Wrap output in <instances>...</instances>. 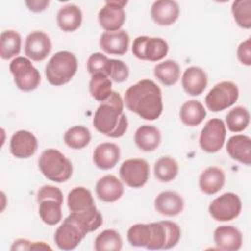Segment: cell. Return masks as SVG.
I'll list each match as a JSON object with an SVG mask.
<instances>
[{
    "label": "cell",
    "mask_w": 251,
    "mask_h": 251,
    "mask_svg": "<svg viewBox=\"0 0 251 251\" xmlns=\"http://www.w3.org/2000/svg\"><path fill=\"white\" fill-rule=\"evenodd\" d=\"M126 107L146 121L157 120L163 112L161 88L152 79H141L129 86L124 97Z\"/></svg>",
    "instance_id": "1"
},
{
    "label": "cell",
    "mask_w": 251,
    "mask_h": 251,
    "mask_svg": "<svg viewBox=\"0 0 251 251\" xmlns=\"http://www.w3.org/2000/svg\"><path fill=\"white\" fill-rule=\"evenodd\" d=\"M124 101L120 93L113 91L108 99L101 102L93 117V126L100 133L118 138L128 127V121L124 113Z\"/></svg>",
    "instance_id": "2"
},
{
    "label": "cell",
    "mask_w": 251,
    "mask_h": 251,
    "mask_svg": "<svg viewBox=\"0 0 251 251\" xmlns=\"http://www.w3.org/2000/svg\"><path fill=\"white\" fill-rule=\"evenodd\" d=\"M38 167L47 179L58 183L67 181L73 175L72 162L62 152L53 148L41 153Z\"/></svg>",
    "instance_id": "3"
},
{
    "label": "cell",
    "mask_w": 251,
    "mask_h": 251,
    "mask_svg": "<svg viewBox=\"0 0 251 251\" xmlns=\"http://www.w3.org/2000/svg\"><path fill=\"white\" fill-rule=\"evenodd\" d=\"M77 71V59L69 51H59L48 61L45 75L48 82L54 86L68 83Z\"/></svg>",
    "instance_id": "4"
},
{
    "label": "cell",
    "mask_w": 251,
    "mask_h": 251,
    "mask_svg": "<svg viewBox=\"0 0 251 251\" xmlns=\"http://www.w3.org/2000/svg\"><path fill=\"white\" fill-rule=\"evenodd\" d=\"M16 86L25 92H29L39 86L41 77L39 71L27 57H16L9 66Z\"/></svg>",
    "instance_id": "5"
},
{
    "label": "cell",
    "mask_w": 251,
    "mask_h": 251,
    "mask_svg": "<svg viewBox=\"0 0 251 251\" xmlns=\"http://www.w3.org/2000/svg\"><path fill=\"white\" fill-rule=\"evenodd\" d=\"M239 90L232 81H221L214 85L205 97V104L212 112H220L232 106L238 99Z\"/></svg>",
    "instance_id": "6"
},
{
    "label": "cell",
    "mask_w": 251,
    "mask_h": 251,
    "mask_svg": "<svg viewBox=\"0 0 251 251\" xmlns=\"http://www.w3.org/2000/svg\"><path fill=\"white\" fill-rule=\"evenodd\" d=\"M131 50L132 54L139 60L158 62L167 56L169 45L161 37L141 35L133 40Z\"/></svg>",
    "instance_id": "7"
},
{
    "label": "cell",
    "mask_w": 251,
    "mask_h": 251,
    "mask_svg": "<svg viewBox=\"0 0 251 251\" xmlns=\"http://www.w3.org/2000/svg\"><path fill=\"white\" fill-rule=\"evenodd\" d=\"M242 203L239 196L233 192H226L215 198L209 205V214L218 222H229L237 218L241 212Z\"/></svg>",
    "instance_id": "8"
},
{
    "label": "cell",
    "mask_w": 251,
    "mask_h": 251,
    "mask_svg": "<svg viewBox=\"0 0 251 251\" xmlns=\"http://www.w3.org/2000/svg\"><path fill=\"white\" fill-rule=\"evenodd\" d=\"M121 180L132 188H140L146 184L150 176V167L146 160L131 158L124 161L120 167Z\"/></svg>",
    "instance_id": "9"
},
{
    "label": "cell",
    "mask_w": 251,
    "mask_h": 251,
    "mask_svg": "<svg viewBox=\"0 0 251 251\" xmlns=\"http://www.w3.org/2000/svg\"><path fill=\"white\" fill-rule=\"evenodd\" d=\"M226 127L225 123L218 118L209 120L201 130L199 145L207 153H216L222 149L226 141Z\"/></svg>",
    "instance_id": "10"
},
{
    "label": "cell",
    "mask_w": 251,
    "mask_h": 251,
    "mask_svg": "<svg viewBox=\"0 0 251 251\" xmlns=\"http://www.w3.org/2000/svg\"><path fill=\"white\" fill-rule=\"evenodd\" d=\"M126 4L127 1H106L105 5L98 13L100 26L106 31H116L121 29L126 21V12L124 8Z\"/></svg>",
    "instance_id": "11"
},
{
    "label": "cell",
    "mask_w": 251,
    "mask_h": 251,
    "mask_svg": "<svg viewBox=\"0 0 251 251\" xmlns=\"http://www.w3.org/2000/svg\"><path fill=\"white\" fill-rule=\"evenodd\" d=\"M86 234L87 232L78 225L65 219L55 231L54 241L61 250H73L81 242Z\"/></svg>",
    "instance_id": "12"
},
{
    "label": "cell",
    "mask_w": 251,
    "mask_h": 251,
    "mask_svg": "<svg viewBox=\"0 0 251 251\" xmlns=\"http://www.w3.org/2000/svg\"><path fill=\"white\" fill-rule=\"evenodd\" d=\"M52 49L50 37L43 31H33L29 33L25 42V54L29 60L41 62L47 58Z\"/></svg>",
    "instance_id": "13"
},
{
    "label": "cell",
    "mask_w": 251,
    "mask_h": 251,
    "mask_svg": "<svg viewBox=\"0 0 251 251\" xmlns=\"http://www.w3.org/2000/svg\"><path fill=\"white\" fill-rule=\"evenodd\" d=\"M38 141L35 135L25 129L16 131L10 139V152L18 159H27L35 154Z\"/></svg>",
    "instance_id": "14"
},
{
    "label": "cell",
    "mask_w": 251,
    "mask_h": 251,
    "mask_svg": "<svg viewBox=\"0 0 251 251\" xmlns=\"http://www.w3.org/2000/svg\"><path fill=\"white\" fill-rule=\"evenodd\" d=\"M100 48L110 55H125L129 46V35L125 29L116 31H105L99 39Z\"/></svg>",
    "instance_id": "15"
},
{
    "label": "cell",
    "mask_w": 251,
    "mask_h": 251,
    "mask_svg": "<svg viewBox=\"0 0 251 251\" xmlns=\"http://www.w3.org/2000/svg\"><path fill=\"white\" fill-rule=\"evenodd\" d=\"M214 241L220 250L237 251L242 246L243 236L233 226H220L214 231Z\"/></svg>",
    "instance_id": "16"
},
{
    "label": "cell",
    "mask_w": 251,
    "mask_h": 251,
    "mask_svg": "<svg viewBox=\"0 0 251 251\" xmlns=\"http://www.w3.org/2000/svg\"><path fill=\"white\" fill-rule=\"evenodd\" d=\"M180 9L176 1L159 0L155 1L150 10L152 20L159 25H171L179 17Z\"/></svg>",
    "instance_id": "17"
},
{
    "label": "cell",
    "mask_w": 251,
    "mask_h": 251,
    "mask_svg": "<svg viewBox=\"0 0 251 251\" xmlns=\"http://www.w3.org/2000/svg\"><path fill=\"white\" fill-rule=\"evenodd\" d=\"M123 181L113 175H106L99 178L95 185L97 197L106 203L118 201L124 194Z\"/></svg>",
    "instance_id": "18"
},
{
    "label": "cell",
    "mask_w": 251,
    "mask_h": 251,
    "mask_svg": "<svg viewBox=\"0 0 251 251\" xmlns=\"http://www.w3.org/2000/svg\"><path fill=\"white\" fill-rule=\"evenodd\" d=\"M208 84L206 72L197 66L187 68L181 76V85L184 91L191 96H198L203 93Z\"/></svg>",
    "instance_id": "19"
},
{
    "label": "cell",
    "mask_w": 251,
    "mask_h": 251,
    "mask_svg": "<svg viewBox=\"0 0 251 251\" xmlns=\"http://www.w3.org/2000/svg\"><path fill=\"white\" fill-rule=\"evenodd\" d=\"M156 211L166 217H175L180 214L184 208L182 197L176 191H163L154 200Z\"/></svg>",
    "instance_id": "20"
},
{
    "label": "cell",
    "mask_w": 251,
    "mask_h": 251,
    "mask_svg": "<svg viewBox=\"0 0 251 251\" xmlns=\"http://www.w3.org/2000/svg\"><path fill=\"white\" fill-rule=\"evenodd\" d=\"M121 157L120 147L112 142H103L96 146L93 151L94 165L101 170L114 168Z\"/></svg>",
    "instance_id": "21"
},
{
    "label": "cell",
    "mask_w": 251,
    "mask_h": 251,
    "mask_svg": "<svg viewBox=\"0 0 251 251\" xmlns=\"http://www.w3.org/2000/svg\"><path fill=\"white\" fill-rule=\"evenodd\" d=\"M226 152L231 159L246 166L251 164V139L245 134H235L226 142Z\"/></svg>",
    "instance_id": "22"
},
{
    "label": "cell",
    "mask_w": 251,
    "mask_h": 251,
    "mask_svg": "<svg viewBox=\"0 0 251 251\" xmlns=\"http://www.w3.org/2000/svg\"><path fill=\"white\" fill-rule=\"evenodd\" d=\"M67 204L71 213H82L96 209L91 191L83 186L74 187L68 193Z\"/></svg>",
    "instance_id": "23"
},
{
    "label": "cell",
    "mask_w": 251,
    "mask_h": 251,
    "mask_svg": "<svg viewBox=\"0 0 251 251\" xmlns=\"http://www.w3.org/2000/svg\"><path fill=\"white\" fill-rule=\"evenodd\" d=\"M226 175L219 167H208L206 168L199 176V188L207 194L213 195L219 192L225 185Z\"/></svg>",
    "instance_id": "24"
},
{
    "label": "cell",
    "mask_w": 251,
    "mask_h": 251,
    "mask_svg": "<svg viewBox=\"0 0 251 251\" xmlns=\"http://www.w3.org/2000/svg\"><path fill=\"white\" fill-rule=\"evenodd\" d=\"M59 28L65 32H73L78 29L82 23V12L75 4H68L61 7L56 17Z\"/></svg>",
    "instance_id": "25"
},
{
    "label": "cell",
    "mask_w": 251,
    "mask_h": 251,
    "mask_svg": "<svg viewBox=\"0 0 251 251\" xmlns=\"http://www.w3.org/2000/svg\"><path fill=\"white\" fill-rule=\"evenodd\" d=\"M160 130L150 125H143L139 126L134 133V142L136 146L144 152H151L157 149L161 143Z\"/></svg>",
    "instance_id": "26"
},
{
    "label": "cell",
    "mask_w": 251,
    "mask_h": 251,
    "mask_svg": "<svg viewBox=\"0 0 251 251\" xmlns=\"http://www.w3.org/2000/svg\"><path fill=\"white\" fill-rule=\"evenodd\" d=\"M207 115L204 105L198 100H188L184 102L179 110V118L183 125L196 126L200 125Z\"/></svg>",
    "instance_id": "27"
},
{
    "label": "cell",
    "mask_w": 251,
    "mask_h": 251,
    "mask_svg": "<svg viewBox=\"0 0 251 251\" xmlns=\"http://www.w3.org/2000/svg\"><path fill=\"white\" fill-rule=\"evenodd\" d=\"M155 77L165 86L176 84L180 76V68L175 60H166L154 67Z\"/></svg>",
    "instance_id": "28"
},
{
    "label": "cell",
    "mask_w": 251,
    "mask_h": 251,
    "mask_svg": "<svg viewBox=\"0 0 251 251\" xmlns=\"http://www.w3.org/2000/svg\"><path fill=\"white\" fill-rule=\"evenodd\" d=\"M22 37L16 30L8 29L0 35V56L4 60L17 57L21 52Z\"/></svg>",
    "instance_id": "29"
},
{
    "label": "cell",
    "mask_w": 251,
    "mask_h": 251,
    "mask_svg": "<svg viewBox=\"0 0 251 251\" xmlns=\"http://www.w3.org/2000/svg\"><path fill=\"white\" fill-rule=\"evenodd\" d=\"M66 220H69L78 225L87 233L98 229L103 224L102 215L97 208L94 210L82 212V213H70V215L66 218Z\"/></svg>",
    "instance_id": "30"
},
{
    "label": "cell",
    "mask_w": 251,
    "mask_h": 251,
    "mask_svg": "<svg viewBox=\"0 0 251 251\" xmlns=\"http://www.w3.org/2000/svg\"><path fill=\"white\" fill-rule=\"evenodd\" d=\"M64 141L72 149H82L91 141L90 130L84 126H74L65 132Z\"/></svg>",
    "instance_id": "31"
},
{
    "label": "cell",
    "mask_w": 251,
    "mask_h": 251,
    "mask_svg": "<svg viewBox=\"0 0 251 251\" xmlns=\"http://www.w3.org/2000/svg\"><path fill=\"white\" fill-rule=\"evenodd\" d=\"M177 174L178 164L173 157L163 156L154 164L155 177L161 182H170L174 180Z\"/></svg>",
    "instance_id": "32"
},
{
    "label": "cell",
    "mask_w": 251,
    "mask_h": 251,
    "mask_svg": "<svg viewBox=\"0 0 251 251\" xmlns=\"http://www.w3.org/2000/svg\"><path fill=\"white\" fill-rule=\"evenodd\" d=\"M89 92L96 101H105L113 92L112 80L104 74L92 75L89 81Z\"/></svg>",
    "instance_id": "33"
},
{
    "label": "cell",
    "mask_w": 251,
    "mask_h": 251,
    "mask_svg": "<svg viewBox=\"0 0 251 251\" xmlns=\"http://www.w3.org/2000/svg\"><path fill=\"white\" fill-rule=\"evenodd\" d=\"M122 247L123 239L115 229L101 231L94 240V250L96 251H120Z\"/></svg>",
    "instance_id": "34"
},
{
    "label": "cell",
    "mask_w": 251,
    "mask_h": 251,
    "mask_svg": "<svg viewBox=\"0 0 251 251\" xmlns=\"http://www.w3.org/2000/svg\"><path fill=\"white\" fill-rule=\"evenodd\" d=\"M250 122L249 111L242 106L232 108L226 116V126L232 132L244 130Z\"/></svg>",
    "instance_id": "35"
},
{
    "label": "cell",
    "mask_w": 251,
    "mask_h": 251,
    "mask_svg": "<svg viewBox=\"0 0 251 251\" xmlns=\"http://www.w3.org/2000/svg\"><path fill=\"white\" fill-rule=\"evenodd\" d=\"M38 204L39 217L44 224L48 226H55L61 222L63 204L51 199L43 200Z\"/></svg>",
    "instance_id": "36"
},
{
    "label": "cell",
    "mask_w": 251,
    "mask_h": 251,
    "mask_svg": "<svg viewBox=\"0 0 251 251\" xmlns=\"http://www.w3.org/2000/svg\"><path fill=\"white\" fill-rule=\"evenodd\" d=\"M151 225L135 224L127 230V240L131 246L147 248L151 241Z\"/></svg>",
    "instance_id": "37"
},
{
    "label": "cell",
    "mask_w": 251,
    "mask_h": 251,
    "mask_svg": "<svg viewBox=\"0 0 251 251\" xmlns=\"http://www.w3.org/2000/svg\"><path fill=\"white\" fill-rule=\"evenodd\" d=\"M231 13L238 26L249 29L251 27V1L237 0L231 4Z\"/></svg>",
    "instance_id": "38"
},
{
    "label": "cell",
    "mask_w": 251,
    "mask_h": 251,
    "mask_svg": "<svg viewBox=\"0 0 251 251\" xmlns=\"http://www.w3.org/2000/svg\"><path fill=\"white\" fill-rule=\"evenodd\" d=\"M106 75L115 82L121 83L128 78L129 70L127 65L122 60L109 59Z\"/></svg>",
    "instance_id": "39"
},
{
    "label": "cell",
    "mask_w": 251,
    "mask_h": 251,
    "mask_svg": "<svg viewBox=\"0 0 251 251\" xmlns=\"http://www.w3.org/2000/svg\"><path fill=\"white\" fill-rule=\"evenodd\" d=\"M109 58L99 52L91 54L86 62V67L88 73L92 75L95 74H104L106 75L108 68Z\"/></svg>",
    "instance_id": "40"
},
{
    "label": "cell",
    "mask_w": 251,
    "mask_h": 251,
    "mask_svg": "<svg viewBox=\"0 0 251 251\" xmlns=\"http://www.w3.org/2000/svg\"><path fill=\"white\" fill-rule=\"evenodd\" d=\"M46 199L55 200L61 204H63L64 202V197L61 189L54 185H49V184L43 185L42 187H40L36 194V200L38 203Z\"/></svg>",
    "instance_id": "41"
},
{
    "label": "cell",
    "mask_w": 251,
    "mask_h": 251,
    "mask_svg": "<svg viewBox=\"0 0 251 251\" xmlns=\"http://www.w3.org/2000/svg\"><path fill=\"white\" fill-rule=\"evenodd\" d=\"M236 55L238 61L245 66L251 65V38H247L245 41H242L236 50Z\"/></svg>",
    "instance_id": "42"
},
{
    "label": "cell",
    "mask_w": 251,
    "mask_h": 251,
    "mask_svg": "<svg viewBox=\"0 0 251 251\" xmlns=\"http://www.w3.org/2000/svg\"><path fill=\"white\" fill-rule=\"evenodd\" d=\"M49 1L48 0H31V1H25V5L27 6V8L35 13L38 12H42L44 11L48 5H49Z\"/></svg>",
    "instance_id": "43"
},
{
    "label": "cell",
    "mask_w": 251,
    "mask_h": 251,
    "mask_svg": "<svg viewBox=\"0 0 251 251\" xmlns=\"http://www.w3.org/2000/svg\"><path fill=\"white\" fill-rule=\"evenodd\" d=\"M31 244H32V242L29 241L28 239L20 238V239H17L13 242L10 249L12 251H14V250H30Z\"/></svg>",
    "instance_id": "44"
},
{
    "label": "cell",
    "mask_w": 251,
    "mask_h": 251,
    "mask_svg": "<svg viewBox=\"0 0 251 251\" xmlns=\"http://www.w3.org/2000/svg\"><path fill=\"white\" fill-rule=\"evenodd\" d=\"M37 249H43V250H47V249H49V250H51L52 248H51L48 244H46L45 242H42V241L32 242L30 250H37Z\"/></svg>",
    "instance_id": "45"
}]
</instances>
